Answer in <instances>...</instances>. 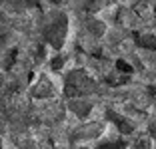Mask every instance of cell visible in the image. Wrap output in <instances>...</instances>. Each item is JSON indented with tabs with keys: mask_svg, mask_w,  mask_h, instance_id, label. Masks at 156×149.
Returning a JSON list of instances; mask_svg holds the SVG:
<instances>
[{
	"mask_svg": "<svg viewBox=\"0 0 156 149\" xmlns=\"http://www.w3.org/2000/svg\"><path fill=\"white\" fill-rule=\"evenodd\" d=\"M96 149H126V143L124 141H106V143H100Z\"/></svg>",
	"mask_w": 156,
	"mask_h": 149,
	"instance_id": "cell-5",
	"label": "cell"
},
{
	"mask_svg": "<svg viewBox=\"0 0 156 149\" xmlns=\"http://www.w3.org/2000/svg\"><path fill=\"white\" fill-rule=\"evenodd\" d=\"M134 40L138 42V46H142V48L156 50V38L150 36V34H138V32H134Z\"/></svg>",
	"mask_w": 156,
	"mask_h": 149,
	"instance_id": "cell-4",
	"label": "cell"
},
{
	"mask_svg": "<svg viewBox=\"0 0 156 149\" xmlns=\"http://www.w3.org/2000/svg\"><path fill=\"white\" fill-rule=\"evenodd\" d=\"M60 62H62L60 58H54V60H52V68H54V70H58V68H60Z\"/></svg>",
	"mask_w": 156,
	"mask_h": 149,
	"instance_id": "cell-8",
	"label": "cell"
},
{
	"mask_svg": "<svg viewBox=\"0 0 156 149\" xmlns=\"http://www.w3.org/2000/svg\"><path fill=\"white\" fill-rule=\"evenodd\" d=\"M92 91H96V81L92 80L86 72L76 70L70 72L66 78V86H64V94L68 98H76V95H88Z\"/></svg>",
	"mask_w": 156,
	"mask_h": 149,
	"instance_id": "cell-1",
	"label": "cell"
},
{
	"mask_svg": "<svg viewBox=\"0 0 156 149\" xmlns=\"http://www.w3.org/2000/svg\"><path fill=\"white\" fill-rule=\"evenodd\" d=\"M106 118L110 119V121H114V123H116V127H118V131H120V133H132V131H134L132 123H130L126 118L118 115L116 111H112V109H108V111H106Z\"/></svg>",
	"mask_w": 156,
	"mask_h": 149,
	"instance_id": "cell-3",
	"label": "cell"
},
{
	"mask_svg": "<svg viewBox=\"0 0 156 149\" xmlns=\"http://www.w3.org/2000/svg\"><path fill=\"white\" fill-rule=\"evenodd\" d=\"M72 109L78 115H86V113L90 111V104H72Z\"/></svg>",
	"mask_w": 156,
	"mask_h": 149,
	"instance_id": "cell-6",
	"label": "cell"
},
{
	"mask_svg": "<svg viewBox=\"0 0 156 149\" xmlns=\"http://www.w3.org/2000/svg\"><path fill=\"white\" fill-rule=\"evenodd\" d=\"M66 26H68V20H66L64 14H58L48 22V26L44 28V38L46 42L54 48H62L66 38Z\"/></svg>",
	"mask_w": 156,
	"mask_h": 149,
	"instance_id": "cell-2",
	"label": "cell"
},
{
	"mask_svg": "<svg viewBox=\"0 0 156 149\" xmlns=\"http://www.w3.org/2000/svg\"><path fill=\"white\" fill-rule=\"evenodd\" d=\"M150 131H152V135H154V137H156V123H154V125H152V127H150Z\"/></svg>",
	"mask_w": 156,
	"mask_h": 149,
	"instance_id": "cell-9",
	"label": "cell"
},
{
	"mask_svg": "<svg viewBox=\"0 0 156 149\" xmlns=\"http://www.w3.org/2000/svg\"><path fill=\"white\" fill-rule=\"evenodd\" d=\"M116 70H120V72L126 74V76H128V74H132V66H130V64H126L124 60H118V62H116Z\"/></svg>",
	"mask_w": 156,
	"mask_h": 149,
	"instance_id": "cell-7",
	"label": "cell"
}]
</instances>
